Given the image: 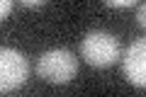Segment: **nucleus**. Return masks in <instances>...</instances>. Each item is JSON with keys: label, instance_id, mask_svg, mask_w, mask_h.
<instances>
[{"label": "nucleus", "instance_id": "1", "mask_svg": "<svg viewBox=\"0 0 146 97\" xmlns=\"http://www.w3.org/2000/svg\"><path fill=\"white\" fill-rule=\"evenodd\" d=\"M80 56L93 68H107L119 58V41L110 32L93 29L80 41Z\"/></svg>", "mask_w": 146, "mask_h": 97}, {"label": "nucleus", "instance_id": "2", "mask_svg": "<svg viewBox=\"0 0 146 97\" xmlns=\"http://www.w3.org/2000/svg\"><path fill=\"white\" fill-rule=\"evenodd\" d=\"M36 71H39V78H44L46 82L63 85V82H71L76 78V73H78V58L68 49H49V51H44L39 56Z\"/></svg>", "mask_w": 146, "mask_h": 97}, {"label": "nucleus", "instance_id": "5", "mask_svg": "<svg viewBox=\"0 0 146 97\" xmlns=\"http://www.w3.org/2000/svg\"><path fill=\"white\" fill-rule=\"evenodd\" d=\"M10 12H12V3H10V0H0V22L5 20Z\"/></svg>", "mask_w": 146, "mask_h": 97}, {"label": "nucleus", "instance_id": "4", "mask_svg": "<svg viewBox=\"0 0 146 97\" xmlns=\"http://www.w3.org/2000/svg\"><path fill=\"white\" fill-rule=\"evenodd\" d=\"M122 71L124 78L136 87L146 85V41L144 39H134L124 51L122 58Z\"/></svg>", "mask_w": 146, "mask_h": 97}, {"label": "nucleus", "instance_id": "8", "mask_svg": "<svg viewBox=\"0 0 146 97\" xmlns=\"http://www.w3.org/2000/svg\"><path fill=\"white\" fill-rule=\"evenodd\" d=\"M22 5H25V7H42V5H44V0H25Z\"/></svg>", "mask_w": 146, "mask_h": 97}, {"label": "nucleus", "instance_id": "7", "mask_svg": "<svg viewBox=\"0 0 146 97\" xmlns=\"http://www.w3.org/2000/svg\"><path fill=\"white\" fill-rule=\"evenodd\" d=\"M136 24L139 27L146 24V5H139V10H136Z\"/></svg>", "mask_w": 146, "mask_h": 97}, {"label": "nucleus", "instance_id": "6", "mask_svg": "<svg viewBox=\"0 0 146 97\" xmlns=\"http://www.w3.org/2000/svg\"><path fill=\"white\" fill-rule=\"evenodd\" d=\"M105 5L107 7H131L134 3H131V0H107Z\"/></svg>", "mask_w": 146, "mask_h": 97}, {"label": "nucleus", "instance_id": "3", "mask_svg": "<svg viewBox=\"0 0 146 97\" xmlns=\"http://www.w3.org/2000/svg\"><path fill=\"white\" fill-rule=\"evenodd\" d=\"M29 75V63L17 49H0V92L20 87Z\"/></svg>", "mask_w": 146, "mask_h": 97}]
</instances>
